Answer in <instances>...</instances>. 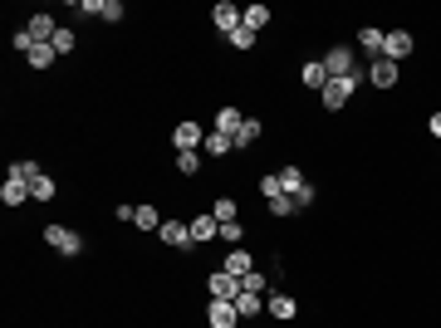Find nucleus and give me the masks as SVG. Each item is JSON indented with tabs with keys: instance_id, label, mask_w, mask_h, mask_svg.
Returning <instances> with one entry per match:
<instances>
[{
	"instance_id": "393cba45",
	"label": "nucleus",
	"mask_w": 441,
	"mask_h": 328,
	"mask_svg": "<svg viewBox=\"0 0 441 328\" xmlns=\"http://www.w3.org/2000/svg\"><path fill=\"white\" fill-rule=\"evenodd\" d=\"M260 132H265V127H260V118H245V122H240V132H235V147H250Z\"/></svg>"
},
{
	"instance_id": "2f4dec72",
	"label": "nucleus",
	"mask_w": 441,
	"mask_h": 328,
	"mask_svg": "<svg viewBox=\"0 0 441 328\" xmlns=\"http://www.w3.org/2000/svg\"><path fill=\"white\" fill-rule=\"evenodd\" d=\"M177 172H187V177L201 172V157H197V152H177Z\"/></svg>"
},
{
	"instance_id": "473e14b6",
	"label": "nucleus",
	"mask_w": 441,
	"mask_h": 328,
	"mask_svg": "<svg viewBox=\"0 0 441 328\" xmlns=\"http://www.w3.org/2000/svg\"><path fill=\"white\" fill-rule=\"evenodd\" d=\"M10 44H15V49L30 59V49H35V34H30V30H15V39H10Z\"/></svg>"
},
{
	"instance_id": "7c9ffc66",
	"label": "nucleus",
	"mask_w": 441,
	"mask_h": 328,
	"mask_svg": "<svg viewBox=\"0 0 441 328\" xmlns=\"http://www.w3.org/2000/svg\"><path fill=\"white\" fill-rule=\"evenodd\" d=\"M270 216H299V206H294V201H290V196H275V201H270Z\"/></svg>"
},
{
	"instance_id": "412c9836",
	"label": "nucleus",
	"mask_w": 441,
	"mask_h": 328,
	"mask_svg": "<svg viewBox=\"0 0 441 328\" xmlns=\"http://www.w3.org/2000/svg\"><path fill=\"white\" fill-rule=\"evenodd\" d=\"M240 122H245V118H240L235 108H220V113H216V132H225L230 142H235V132H240Z\"/></svg>"
},
{
	"instance_id": "c85d7f7f",
	"label": "nucleus",
	"mask_w": 441,
	"mask_h": 328,
	"mask_svg": "<svg viewBox=\"0 0 441 328\" xmlns=\"http://www.w3.org/2000/svg\"><path fill=\"white\" fill-rule=\"evenodd\" d=\"M240 289H245V294H265L270 284H265V275H260V270H250V275L240 279Z\"/></svg>"
},
{
	"instance_id": "f704fd0d",
	"label": "nucleus",
	"mask_w": 441,
	"mask_h": 328,
	"mask_svg": "<svg viewBox=\"0 0 441 328\" xmlns=\"http://www.w3.org/2000/svg\"><path fill=\"white\" fill-rule=\"evenodd\" d=\"M69 49H74V30H59L54 34V54H69Z\"/></svg>"
},
{
	"instance_id": "20e7f679",
	"label": "nucleus",
	"mask_w": 441,
	"mask_h": 328,
	"mask_svg": "<svg viewBox=\"0 0 441 328\" xmlns=\"http://www.w3.org/2000/svg\"><path fill=\"white\" fill-rule=\"evenodd\" d=\"M211 25H216L220 34L230 39V34H235V30L245 25V10H240V5H230V0H220L216 10H211Z\"/></svg>"
},
{
	"instance_id": "6ab92c4d",
	"label": "nucleus",
	"mask_w": 441,
	"mask_h": 328,
	"mask_svg": "<svg viewBox=\"0 0 441 328\" xmlns=\"http://www.w3.org/2000/svg\"><path fill=\"white\" fill-rule=\"evenodd\" d=\"M235 314H240V324H245V319L265 314V299H260V294H245V289H240V294H235Z\"/></svg>"
},
{
	"instance_id": "dca6fc26",
	"label": "nucleus",
	"mask_w": 441,
	"mask_h": 328,
	"mask_svg": "<svg viewBox=\"0 0 441 328\" xmlns=\"http://www.w3.org/2000/svg\"><path fill=\"white\" fill-rule=\"evenodd\" d=\"M265 309H270V319H280V324H290V319L299 314V304H294L290 294H270V299H265Z\"/></svg>"
},
{
	"instance_id": "0eeeda50",
	"label": "nucleus",
	"mask_w": 441,
	"mask_h": 328,
	"mask_svg": "<svg viewBox=\"0 0 441 328\" xmlns=\"http://www.w3.org/2000/svg\"><path fill=\"white\" fill-rule=\"evenodd\" d=\"M157 235H162L172 250H197V245H192V225H187V220H177V216L162 220V230H157Z\"/></svg>"
},
{
	"instance_id": "c9c22d12",
	"label": "nucleus",
	"mask_w": 441,
	"mask_h": 328,
	"mask_svg": "<svg viewBox=\"0 0 441 328\" xmlns=\"http://www.w3.org/2000/svg\"><path fill=\"white\" fill-rule=\"evenodd\" d=\"M220 240H225V245H240V220H225V225H220Z\"/></svg>"
},
{
	"instance_id": "2eb2a0df",
	"label": "nucleus",
	"mask_w": 441,
	"mask_h": 328,
	"mask_svg": "<svg viewBox=\"0 0 441 328\" xmlns=\"http://www.w3.org/2000/svg\"><path fill=\"white\" fill-rule=\"evenodd\" d=\"M216 235H220V220L211 216V211H206V216H197V220H192V245H211Z\"/></svg>"
},
{
	"instance_id": "f03ea898",
	"label": "nucleus",
	"mask_w": 441,
	"mask_h": 328,
	"mask_svg": "<svg viewBox=\"0 0 441 328\" xmlns=\"http://www.w3.org/2000/svg\"><path fill=\"white\" fill-rule=\"evenodd\" d=\"M44 245L74 260V255L84 250V235H79V230H69V225H44Z\"/></svg>"
},
{
	"instance_id": "f257e3e1",
	"label": "nucleus",
	"mask_w": 441,
	"mask_h": 328,
	"mask_svg": "<svg viewBox=\"0 0 441 328\" xmlns=\"http://www.w3.org/2000/svg\"><path fill=\"white\" fill-rule=\"evenodd\" d=\"M280 182H285V196H290L299 211H304V206H314V187L304 182V172H299V167H285V172H280Z\"/></svg>"
},
{
	"instance_id": "cd10ccee",
	"label": "nucleus",
	"mask_w": 441,
	"mask_h": 328,
	"mask_svg": "<svg viewBox=\"0 0 441 328\" xmlns=\"http://www.w3.org/2000/svg\"><path fill=\"white\" fill-rule=\"evenodd\" d=\"M260 196H265V201H275V196H285V182H280V172H270V177L260 182Z\"/></svg>"
},
{
	"instance_id": "4468645a",
	"label": "nucleus",
	"mask_w": 441,
	"mask_h": 328,
	"mask_svg": "<svg viewBox=\"0 0 441 328\" xmlns=\"http://www.w3.org/2000/svg\"><path fill=\"white\" fill-rule=\"evenodd\" d=\"M0 201H5V206H25V201H35V196H30V182H20V177H5V187H0Z\"/></svg>"
},
{
	"instance_id": "f8f14e48",
	"label": "nucleus",
	"mask_w": 441,
	"mask_h": 328,
	"mask_svg": "<svg viewBox=\"0 0 441 328\" xmlns=\"http://www.w3.org/2000/svg\"><path fill=\"white\" fill-rule=\"evenodd\" d=\"M206 289H211V299H235V294H240V279L225 275V270H216V275L206 279Z\"/></svg>"
},
{
	"instance_id": "ddd939ff",
	"label": "nucleus",
	"mask_w": 441,
	"mask_h": 328,
	"mask_svg": "<svg viewBox=\"0 0 441 328\" xmlns=\"http://www.w3.org/2000/svg\"><path fill=\"white\" fill-rule=\"evenodd\" d=\"M25 30L35 34V44H54V34H59L54 15H30V25H25Z\"/></svg>"
},
{
	"instance_id": "7ed1b4c3",
	"label": "nucleus",
	"mask_w": 441,
	"mask_h": 328,
	"mask_svg": "<svg viewBox=\"0 0 441 328\" xmlns=\"http://www.w3.org/2000/svg\"><path fill=\"white\" fill-rule=\"evenodd\" d=\"M324 74H329V79H353V74H363V69L353 64V49H343V44H338V49H329V54H324Z\"/></svg>"
},
{
	"instance_id": "39448f33",
	"label": "nucleus",
	"mask_w": 441,
	"mask_h": 328,
	"mask_svg": "<svg viewBox=\"0 0 441 328\" xmlns=\"http://www.w3.org/2000/svg\"><path fill=\"white\" fill-rule=\"evenodd\" d=\"M358 84H363V74H353V79H329V84H324V108H343Z\"/></svg>"
},
{
	"instance_id": "f3484780",
	"label": "nucleus",
	"mask_w": 441,
	"mask_h": 328,
	"mask_svg": "<svg viewBox=\"0 0 441 328\" xmlns=\"http://www.w3.org/2000/svg\"><path fill=\"white\" fill-rule=\"evenodd\" d=\"M299 79H304V89H319V94H324V84H329V74H324V59H309V64L299 69Z\"/></svg>"
},
{
	"instance_id": "9d476101",
	"label": "nucleus",
	"mask_w": 441,
	"mask_h": 328,
	"mask_svg": "<svg viewBox=\"0 0 441 328\" xmlns=\"http://www.w3.org/2000/svg\"><path fill=\"white\" fill-rule=\"evenodd\" d=\"M79 10H84V15H99V20H123V15H128L123 0H79Z\"/></svg>"
},
{
	"instance_id": "6e6552de",
	"label": "nucleus",
	"mask_w": 441,
	"mask_h": 328,
	"mask_svg": "<svg viewBox=\"0 0 441 328\" xmlns=\"http://www.w3.org/2000/svg\"><path fill=\"white\" fill-rule=\"evenodd\" d=\"M206 324H211V328H240L235 299H211V309H206Z\"/></svg>"
},
{
	"instance_id": "5701e85b",
	"label": "nucleus",
	"mask_w": 441,
	"mask_h": 328,
	"mask_svg": "<svg viewBox=\"0 0 441 328\" xmlns=\"http://www.w3.org/2000/svg\"><path fill=\"white\" fill-rule=\"evenodd\" d=\"M230 147H235V142H230V137H225V132H216V127H211V132H206V157H225V152H230Z\"/></svg>"
},
{
	"instance_id": "c756f323",
	"label": "nucleus",
	"mask_w": 441,
	"mask_h": 328,
	"mask_svg": "<svg viewBox=\"0 0 441 328\" xmlns=\"http://www.w3.org/2000/svg\"><path fill=\"white\" fill-rule=\"evenodd\" d=\"M235 211H240V206H235V201H230V196H220L216 206H211V216H216L220 225H225V220H235Z\"/></svg>"
},
{
	"instance_id": "1a4fd4ad",
	"label": "nucleus",
	"mask_w": 441,
	"mask_h": 328,
	"mask_svg": "<svg viewBox=\"0 0 441 328\" xmlns=\"http://www.w3.org/2000/svg\"><path fill=\"white\" fill-rule=\"evenodd\" d=\"M412 54V34L407 30H387V44H383V59H392V64H402Z\"/></svg>"
},
{
	"instance_id": "4be33fe9",
	"label": "nucleus",
	"mask_w": 441,
	"mask_h": 328,
	"mask_svg": "<svg viewBox=\"0 0 441 328\" xmlns=\"http://www.w3.org/2000/svg\"><path fill=\"white\" fill-rule=\"evenodd\" d=\"M54 191H59V187H54L44 172H39V177H30V196H35V201H54Z\"/></svg>"
},
{
	"instance_id": "b1692460",
	"label": "nucleus",
	"mask_w": 441,
	"mask_h": 328,
	"mask_svg": "<svg viewBox=\"0 0 441 328\" xmlns=\"http://www.w3.org/2000/svg\"><path fill=\"white\" fill-rule=\"evenodd\" d=\"M383 44H387V34H383V30H373V25H368V30H363V49H368V54H373V59H383Z\"/></svg>"
},
{
	"instance_id": "9b49d317",
	"label": "nucleus",
	"mask_w": 441,
	"mask_h": 328,
	"mask_svg": "<svg viewBox=\"0 0 441 328\" xmlns=\"http://www.w3.org/2000/svg\"><path fill=\"white\" fill-rule=\"evenodd\" d=\"M368 84H373V89H392V84H397V64H392V59H373V64H368Z\"/></svg>"
},
{
	"instance_id": "bb28decb",
	"label": "nucleus",
	"mask_w": 441,
	"mask_h": 328,
	"mask_svg": "<svg viewBox=\"0 0 441 328\" xmlns=\"http://www.w3.org/2000/svg\"><path fill=\"white\" fill-rule=\"evenodd\" d=\"M54 59H59V54H54V44H35V49H30V64H35V69H49Z\"/></svg>"
},
{
	"instance_id": "e433bc0d",
	"label": "nucleus",
	"mask_w": 441,
	"mask_h": 328,
	"mask_svg": "<svg viewBox=\"0 0 441 328\" xmlns=\"http://www.w3.org/2000/svg\"><path fill=\"white\" fill-rule=\"evenodd\" d=\"M427 132H432V137H441V113H432V118H427Z\"/></svg>"
},
{
	"instance_id": "72a5a7b5",
	"label": "nucleus",
	"mask_w": 441,
	"mask_h": 328,
	"mask_svg": "<svg viewBox=\"0 0 441 328\" xmlns=\"http://www.w3.org/2000/svg\"><path fill=\"white\" fill-rule=\"evenodd\" d=\"M230 44H235V49H250V44H255V30H245V25H240V30L230 34Z\"/></svg>"
},
{
	"instance_id": "a878e982",
	"label": "nucleus",
	"mask_w": 441,
	"mask_h": 328,
	"mask_svg": "<svg viewBox=\"0 0 441 328\" xmlns=\"http://www.w3.org/2000/svg\"><path fill=\"white\" fill-rule=\"evenodd\" d=\"M270 25V10L265 5H245V30H265Z\"/></svg>"
},
{
	"instance_id": "aec40b11",
	"label": "nucleus",
	"mask_w": 441,
	"mask_h": 328,
	"mask_svg": "<svg viewBox=\"0 0 441 328\" xmlns=\"http://www.w3.org/2000/svg\"><path fill=\"white\" fill-rule=\"evenodd\" d=\"M132 225H137V230H162L157 206H132Z\"/></svg>"
},
{
	"instance_id": "a211bd4d",
	"label": "nucleus",
	"mask_w": 441,
	"mask_h": 328,
	"mask_svg": "<svg viewBox=\"0 0 441 328\" xmlns=\"http://www.w3.org/2000/svg\"><path fill=\"white\" fill-rule=\"evenodd\" d=\"M220 270H225V275H235V279H245V275H250V270H255V265H250V250H230V255H225V265H220Z\"/></svg>"
},
{
	"instance_id": "423d86ee",
	"label": "nucleus",
	"mask_w": 441,
	"mask_h": 328,
	"mask_svg": "<svg viewBox=\"0 0 441 328\" xmlns=\"http://www.w3.org/2000/svg\"><path fill=\"white\" fill-rule=\"evenodd\" d=\"M172 147H177V152H197V147H206V127H201V122H177Z\"/></svg>"
}]
</instances>
